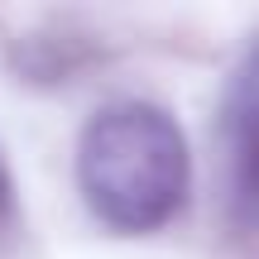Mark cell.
<instances>
[{
    "mask_svg": "<svg viewBox=\"0 0 259 259\" xmlns=\"http://www.w3.org/2000/svg\"><path fill=\"white\" fill-rule=\"evenodd\" d=\"M77 183L111 231L144 235L168 226L192 187L183 125L154 101L101 106L77 139Z\"/></svg>",
    "mask_w": 259,
    "mask_h": 259,
    "instance_id": "cell-1",
    "label": "cell"
},
{
    "mask_svg": "<svg viewBox=\"0 0 259 259\" xmlns=\"http://www.w3.org/2000/svg\"><path fill=\"white\" fill-rule=\"evenodd\" d=\"M15 211V183H10V168H5V154H0V226L10 221Z\"/></svg>",
    "mask_w": 259,
    "mask_h": 259,
    "instance_id": "cell-3",
    "label": "cell"
},
{
    "mask_svg": "<svg viewBox=\"0 0 259 259\" xmlns=\"http://www.w3.org/2000/svg\"><path fill=\"white\" fill-rule=\"evenodd\" d=\"M221 135L231 163V197L245 226H259V48L245 53L221 101Z\"/></svg>",
    "mask_w": 259,
    "mask_h": 259,
    "instance_id": "cell-2",
    "label": "cell"
}]
</instances>
